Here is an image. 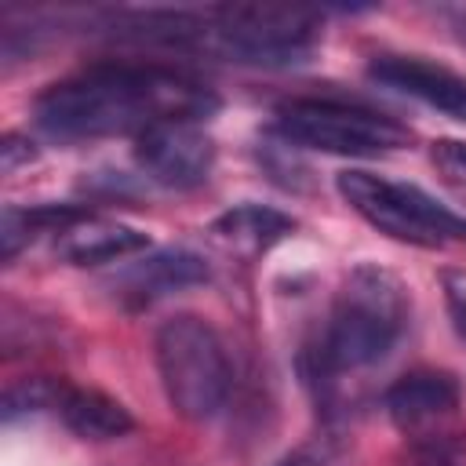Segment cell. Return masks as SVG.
<instances>
[{
  "instance_id": "6da1fadb",
  "label": "cell",
  "mask_w": 466,
  "mask_h": 466,
  "mask_svg": "<svg viewBox=\"0 0 466 466\" xmlns=\"http://www.w3.org/2000/svg\"><path fill=\"white\" fill-rule=\"evenodd\" d=\"M218 109V95L167 66L102 62L44 87L33 102L36 124L55 138L142 135L164 120H204Z\"/></svg>"
},
{
  "instance_id": "7a4b0ae2",
  "label": "cell",
  "mask_w": 466,
  "mask_h": 466,
  "mask_svg": "<svg viewBox=\"0 0 466 466\" xmlns=\"http://www.w3.org/2000/svg\"><path fill=\"white\" fill-rule=\"evenodd\" d=\"M113 36L204 51L240 66H295L320 40V18L299 4H215V7H149L109 22Z\"/></svg>"
},
{
  "instance_id": "3957f363",
  "label": "cell",
  "mask_w": 466,
  "mask_h": 466,
  "mask_svg": "<svg viewBox=\"0 0 466 466\" xmlns=\"http://www.w3.org/2000/svg\"><path fill=\"white\" fill-rule=\"evenodd\" d=\"M408 324V291L397 273L379 262H360L342 280L328 328L306 353V379L320 393L335 386L342 371L382 360Z\"/></svg>"
},
{
  "instance_id": "277c9868",
  "label": "cell",
  "mask_w": 466,
  "mask_h": 466,
  "mask_svg": "<svg viewBox=\"0 0 466 466\" xmlns=\"http://www.w3.org/2000/svg\"><path fill=\"white\" fill-rule=\"evenodd\" d=\"M157 371H160L167 404L189 422H204L218 415L233 382L229 357L218 331L193 313H178L160 324Z\"/></svg>"
},
{
  "instance_id": "5b68a950",
  "label": "cell",
  "mask_w": 466,
  "mask_h": 466,
  "mask_svg": "<svg viewBox=\"0 0 466 466\" xmlns=\"http://www.w3.org/2000/svg\"><path fill=\"white\" fill-rule=\"evenodd\" d=\"M335 186L364 222H371L379 233L400 244H415V248L466 244V218L448 211L411 182H397L371 171H342Z\"/></svg>"
},
{
  "instance_id": "8992f818",
  "label": "cell",
  "mask_w": 466,
  "mask_h": 466,
  "mask_svg": "<svg viewBox=\"0 0 466 466\" xmlns=\"http://www.w3.org/2000/svg\"><path fill=\"white\" fill-rule=\"evenodd\" d=\"M277 131L302 149L335 157H379L408 146L411 131L368 106L339 98H291L277 109Z\"/></svg>"
},
{
  "instance_id": "52a82bcc",
  "label": "cell",
  "mask_w": 466,
  "mask_h": 466,
  "mask_svg": "<svg viewBox=\"0 0 466 466\" xmlns=\"http://www.w3.org/2000/svg\"><path fill=\"white\" fill-rule=\"evenodd\" d=\"M135 160L157 186L193 189L215 167V142L200 120H164L135 138Z\"/></svg>"
},
{
  "instance_id": "ba28073f",
  "label": "cell",
  "mask_w": 466,
  "mask_h": 466,
  "mask_svg": "<svg viewBox=\"0 0 466 466\" xmlns=\"http://www.w3.org/2000/svg\"><path fill=\"white\" fill-rule=\"evenodd\" d=\"M368 76L390 91L419 98V102L441 109L444 116L466 124V76H459L444 66H433L419 55H379L368 62Z\"/></svg>"
},
{
  "instance_id": "9c48e42d",
  "label": "cell",
  "mask_w": 466,
  "mask_h": 466,
  "mask_svg": "<svg viewBox=\"0 0 466 466\" xmlns=\"http://www.w3.org/2000/svg\"><path fill=\"white\" fill-rule=\"evenodd\" d=\"M149 248V237L135 226H124L116 218L84 211L76 222L55 233V255L73 262V266H98V262H116L135 251Z\"/></svg>"
},
{
  "instance_id": "30bf717a",
  "label": "cell",
  "mask_w": 466,
  "mask_h": 466,
  "mask_svg": "<svg viewBox=\"0 0 466 466\" xmlns=\"http://www.w3.org/2000/svg\"><path fill=\"white\" fill-rule=\"evenodd\" d=\"M208 280V262L193 251L171 248V251H157L135 266H127L116 277V291L127 306H149L171 291H182L189 284H204Z\"/></svg>"
},
{
  "instance_id": "8fae6325",
  "label": "cell",
  "mask_w": 466,
  "mask_h": 466,
  "mask_svg": "<svg viewBox=\"0 0 466 466\" xmlns=\"http://www.w3.org/2000/svg\"><path fill=\"white\" fill-rule=\"evenodd\" d=\"M208 233L222 251L240 255V258H258L273 244H280L288 233H295V218L266 204H237L222 211L208 226Z\"/></svg>"
},
{
  "instance_id": "7c38bea8",
  "label": "cell",
  "mask_w": 466,
  "mask_h": 466,
  "mask_svg": "<svg viewBox=\"0 0 466 466\" xmlns=\"http://www.w3.org/2000/svg\"><path fill=\"white\" fill-rule=\"evenodd\" d=\"M382 404L397 426H422L459 408V382L448 371H408L386 390Z\"/></svg>"
},
{
  "instance_id": "4fadbf2b",
  "label": "cell",
  "mask_w": 466,
  "mask_h": 466,
  "mask_svg": "<svg viewBox=\"0 0 466 466\" xmlns=\"http://www.w3.org/2000/svg\"><path fill=\"white\" fill-rule=\"evenodd\" d=\"M58 415L84 441H116L135 430L131 411L116 397L102 390H87V386H66Z\"/></svg>"
},
{
  "instance_id": "5bb4252c",
  "label": "cell",
  "mask_w": 466,
  "mask_h": 466,
  "mask_svg": "<svg viewBox=\"0 0 466 466\" xmlns=\"http://www.w3.org/2000/svg\"><path fill=\"white\" fill-rule=\"evenodd\" d=\"M87 208H80V204H40V208H15V204H7L4 218H0V255H4V262H11L40 233L66 229Z\"/></svg>"
},
{
  "instance_id": "9a60e30c",
  "label": "cell",
  "mask_w": 466,
  "mask_h": 466,
  "mask_svg": "<svg viewBox=\"0 0 466 466\" xmlns=\"http://www.w3.org/2000/svg\"><path fill=\"white\" fill-rule=\"evenodd\" d=\"M66 386H69V382L51 379V375H36V379H18V382H11L7 393H4V411H0L4 422H15V419H22V415H36V411H47V408L58 411Z\"/></svg>"
},
{
  "instance_id": "2e32d148",
  "label": "cell",
  "mask_w": 466,
  "mask_h": 466,
  "mask_svg": "<svg viewBox=\"0 0 466 466\" xmlns=\"http://www.w3.org/2000/svg\"><path fill=\"white\" fill-rule=\"evenodd\" d=\"M430 164H433L437 178L459 200H466V142L462 138H437L430 146Z\"/></svg>"
},
{
  "instance_id": "e0dca14e",
  "label": "cell",
  "mask_w": 466,
  "mask_h": 466,
  "mask_svg": "<svg viewBox=\"0 0 466 466\" xmlns=\"http://www.w3.org/2000/svg\"><path fill=\"white\" fill-rule=\"evenodd\" d=\"M441 288H444V306H448L451 328H455L459 342L466 346V269H459V266L441 269Z\"/></svg>"
},
{
  "instance_id": "ac0fdd59",
  "label": "cell",
  "mask_w": 466,
  "mask_h": 466,
  "mask_svg": "<svg viewBox=\"0 0 466 466\" xmlns=\"http://www.w3.org/2000/svg\"><path fill=\"white\" fill-rule=\"evenodd\" d=\"M36 157V149H33V142L29 138H22V135H15V131H7L4 138H0V167L11 175L18 164H29Z\"/></svg>"
},
{
  "instance_id": "d6986e66",
  "label": "cell",
  "mask_w": 466,
  "mask_h": 466,
  "mask_svg": "<svg viewBox=\"0 0 466 466\" xmlns=\"http://www.w3.org/2000/svg\"><path fill=\"white\" fill-rule=\"evenodd\" d=\"M284 466H335V448L324 441V444H309V448H299Z\"/></svg>"
},
{
  "instance_id": "ffe728a7",
  "label": "cell",
  "mask_w": 466,
  "mask_h": 466,
  "mask_svg": "<svg viewBox=\"0 0 466 466\" xmlns=\"http://www.w3.org/2000/svg\"><path fill=\"white\" fill-rule=\"evenodd\" d=\"M462 33H466V11H462Z\"/></svg>"
}]
</instances>
